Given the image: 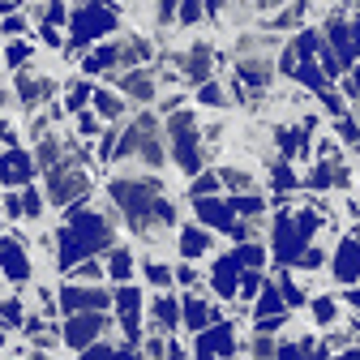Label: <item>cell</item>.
Here are the masks:
<instances>
[{
	"label": "cell",
	"mask_w": 360,
	"mask_h": 360,
	"mask_svg": "<svg viewBox=\"0 0 360 360\" xmlns=\"http://www.w3.org/2000/svg\"><path fill=\"white\" fill-rule=\"evenodd\" d=\"M108 210L116 214V228H124L138 245H159L167 232L180 228V206L163 176L150 172H116L108 180Z\"/></svg>",
	"instance_id": "cell-1"
},
{
	"label": "cell",
	"mask_w": 360,
	"mask_h": 360,
	"mask_svg": "<svg viewBox=\"0 0 360 360\" xmlns=\"http://www.w3.org/2000/svg\"><path fill=\"white\" fill-rule=\"evenodd\" d=\"M116 245V214L108 206H69L60 228L52 232V262L60 275H69L73 266L90 262V257H103Z\"/></svg>",
	"instance_id": "cell-2"
},
{
	"label": "cell",
	"mask_w": 360,
	"mask_h": 360,
	"mask_svg": "<svg viewBox=\"0 0 360 360\" xmlns=\"http://www.w3.org/2000/svg\"><path fill=\"white\" fill-rule=\"evenodd\" d=\"M108 167L120 172H159L167 167V142H163V120L155 108H142L138 116H129L116 129V142H112V159Z\"/></svg>",
	"instance_id": "cell-3"
},
{
	"label": "cell",
	"mask_w": 360,
	"mask_h": 360,
	"mask_svg": "<svg viewBox=\"0 0 360 360\" xmlns=\"http://www.w3.org/2000/svg\"><path fill=\"white\" fill-rule=\"evenodd\" d=\"M163 142H167V159L176 163V172L185 176V180H193L198 172H206L210 155H206V146H202V120H198L193 108H180V112L167 116Z\"/></svg>",
	"instance_id": "cell-4"
},
{
	"label": "cell",
	"mask_w": 360,
	"mask_h": 360,
	"mask_svg": "<svg viewBox=\"0 0 360 360\" xmlns=\"http://www.w3.org/2000/svg\"><path fill=\"white\" fill-rule=\"evenodd\" d=\"M120 22H124V9H112V5H69L65 60H82L95 43H103L108 34H116Z\"/></svg>",
	"instance_id": "cell-5"
},
{
	"label": "cell",
	"mask_w": 360,
	"mask_h": 360,
	"mask_svg": "<svg viewBox=\"0 0 360 360\" xmlns=\"http://www.w3.org/2000/svg\"><path fill=\"white\" fill-rule=\"evenodd\" d=\"M39 193H43V202L56 206V210L82 206V202L95 198V167H90V159H69V163H56L52 172H43Z\"/></svg>",
	"instance_id": "cell-6"
},
{
	"label": "cell",
	"mask_w": 360,
	"mask_h": 360,
	"mask_svg": "<svg viewBox=\"0 0 360 360\" xmlns=\"http://www.w3.org/2000/svg\"><path fill=\"white\" fill-rule=\"evenodd\" d=\"M112 326H120V343L138 347L142 335H146V288L138 283H124V288H112Z\"/></svg>",
	"instance_id": "cell-7"
},
{
	"label": "cell",
	"mask_w": 360,
	"mask_h": 360,
	"mask_svg": "<svg viewBox=\"0 0 360 360\" xmlns=\"http://www.w3.org/2000/svg\"><path fill=\"white\" fill-rule=\"evenodd\" d=\"M0 279L9 288H30L34 283V253L22 232H0Z\"/></svg>",
	"instance_id": "cell-8"
},
{
	"label": "cell",
	"mask_w": 360,
	"mask_h": 360,
	"mask_svg": "<svg viewBox=\"0 0 360 360\" xmlns=\"http://www.w3.org/2000/svg\"><path fill=\"white\" fill-rule=\"evenodd\" d=\"M240 352V326L236 318H219L214 326H206L202 335H193L189 360H236Z\"/></svg>",
	"instance_id": "cell-9"
},
{
	"label": "cell",
	"mask_w": 360,
	"mask_h": 360,
	"mask_svg": "<svg viewBox=\"0 0 360 360\" xmlns=\"http://www.w3.org/2000/svg\"><path fill=\"white\" fill-rule=\"evenodd\" d=\"M214 73H219V48L210 39H193L189 48H180L176 77L185 86H206V82H214Z\"/></svg>",
	"instance_id": "cell-10"
},
{
	"label": "cell",
	"mask_w": 360,
	"mask_h": 360,
	"mask_svg": "<svg viewBox=\"0 0 360 360\" xmlns=\"http://www.w3.org/2000/svg\"><path fill=\"white\" fill-rule=\"evenodd\" d=\"M9 90H13V103L22 108V112H43L52 99H56V90H60V82L56 77H48V73H39L34 65L30 69H22V73H13V82H9Z\"/></svg>",
	"instance_id": "cell-11"
},
{
	"label": "cell",
	"mask_w": 360,
	"mask_h": 360,
	"mask_svg": "<svg viewBox=\"0 0 360 360\" xmlns=\"http://www.w3.org/2000/svg\"><path fill=\"white\" fill-rule=\"evenodd\" d=\"M112 309V288L99 283H73L65 279L56 292V313L60 318H73V313H108Z\"/></svg>",
	"instance_id": "cell-12"
},
{
	"label": "cell",
	"mask_w": 360,
	"mask_h": 360,
	"mask_svg": "<svg viewBox=\"0 0 360 360\" xmlns=\"http://www.w3.org/2000/svg\"><path fill=\"white\" fill-rule=\"evenodd\" d=\"M112 330V313H73V318L60 322V343L69 352H86V347H95L103 343V335Z\"/></svg>",
	"instance_id": "cell-13"
},
{
	"label": "cell",
	"mask_w": 360,
	"mask_h": 360,
	"mask_svg": "<svg viewBox=\"0 0 360 360\" xmlns=\"http://www.w3.org/2000/svg\"><path fill=\"white\" fill-rule=\"evenodd\" d=\"M236 283H240V262L236 253H214L210 257V270H206V296L214 304H232L236 300Z\"/></svg>",
	"instance_id": "cell-14"
},
{
	"label": "cell",
	"mask_w": 360,
	"mask_h": 360,
	"mask_svg": "<svg viewBox=\"0 0 360 360\" xmlns=\"http://www.w3.org/2000/svg\"><path fill=\"white\" fill-rule=\"evenodd\" d=\"M146 330L150 335H163V339H176L180 335V296L176 292L146 296Z\"/></svg>",
	"instance_id": "cell-15"
},
{
	"label": "cell",
	"mask_w": 360,
	"mask_h": 360,
	"mask_svg": "<svg viewBox=\"0 0 360 360\" xmlns=\"http://www.w3.org/2000/svg\"><path fill=\"white\" fill-rule=\"evenodd\" d=\"M112 90L133 108L138 103V112L146 108V103H155V95H159V82H155V73H150V65L146 69H129V73H112Z\"/></svg>",
	"instance_id": "cell-16"
},
{
	"label": "cell",
	"mask_w": 360,
	"mask_h": 360,
	"mask_svg": "<svg viewBox=\"0 0 360 360\" xmlns=\"http://www.w3.org/2000/svg\"><path fill=\"white\" fill-rule=\"evenodd\" d=\"M219 318H223V313H219V304L206 292H185V296H180V330H185V335H202Z\"/></svg>",
	"instance_id": "cell-17"
},
{
	"label": "cell",
	"mask_w": 360,
	"mask_h": 360,
	"mask_svg": "<svg viewBox=\"0 0 360 360\" xmlns=\"http://www.w3.org/2000/svg\"><path fill=\"white\" fill-rule=\"evenodd\" d=\"M34 159L26 146H13V150H0V189L5 193H18L26 185H34Z\"/></svg>",
	"instance_id": "cell-18"
},
{
	"label": "cell",
	"mask_w": 360,
	"mask_h": 360,
	"mask_svg": "<svg viewBox=\"0 0 360 360\" xmlns=\"http://www.w3.org/2000/svg\"><path fill=\"white\" fill-rule=\"evenodd\" d=\"M214 232H206V228H198V223L189 219V223H180L176 228V253H180V262H202V257H214Z\"/></svg>",
	"instance_id": "cell-19"
},
{
	"label": "cell",
	"mask_w": 360,
	"mask_h": 360,
	"mask_svg": "<svg viewBox=\"0 0 360 360\" xmlns=\"http://www.w3.org/2000/svg\"><path fill=\"white\" fill-rule=\"evenodd\" d=\"M326 266H330V279H335L339 288H356V283H360V245H356L352 236H339V245H335V253L326 257Z\"/></svg>",
	"instance_id": "cell-20"
},
{
	"label": "cell",
	"mask_w": 360,
	"mask_h": 360,
	"mask_svg": "<svg viewBox=\"0 0 360 360\" xmlns=\"http://www.w3.org/2000/svg\"><path fill=\"white\" fill-rule=\"evenodd\" d=\"M214 176H219V193H223V198H249V193H262L257 172L245 167V163H219Z\"/></svg>",
	"instance_id": "cell-21"
},
{
	"label": "cell",
	"mask_w": 360,
	"mask_h": 360,
	"mask_svg": "<svg viewBox=\"0 0 360 360\" xmlns=\"http://www.w3.org/2000/svg\"><path fill=\"white\" fill-rule=\"evenodd\" d=\"M103 279L112 283V288H124V283H133L138 279V253H133V245H112L108 253H103Z\"/></svg>",
	"instance_id": "cell-22"
},
{
	"label": "cell",
	"mask_w": 360,
	"mask_h": 360,
	"mask_svg": "<svg viewBox=\"0 0 360 360\" xmlns=\"http://www.w3.org/2000/svg\"><path fill=\"white\" fill-rule=\"evenodd\" d=\"M304 304H309V322H313V330H322V335H330V330L343 322V304H339L335 292H322V296L313 292Z\"/></svg>",
	"instance_id": "cell-23"
},
{
	"label": "cell",
	"mask_w": 360,
	"mask_h": 360,
	"mask_svg": "<svg viewBox=\"0 0 360 360\" xmlns=\"http://www.w3.org/2000/svg\"><path fill=\"white\" fill-rule=\"evenodd\" d=\"M90 108H95V116H99L103 129H116V124L129 120V103L116 95L112 86H95V95H90Z\"/></svg>",
	"instance_id": "cell-24"
},
{
	"label": "cell",
	"mask_w": 360,
	"mask_h": 360,
	"mask_svg": "<svg viewBox=\"0 0 360 360\" xmlns=\"http://www.w3.org/2000/svg\"><path fill=\"white\" fill-rule=\"evenodd\" d=\"M266 185H270V193H275V202H288L292 193H300V172H296V163L270 159V167H266Z\"/></svg>",
	"instance_id": "cell-25"
},
{
	"label": "cell",
	"mask_w": 360,
	"mask_h": 360,
	"mask_svg": "<svg viewBox=\"0 0 360 360\" xmlns=\"http://www.w3.org/2000/svg\"><path fill=\"white\" fill-rule=\"evenodd\" d=\"M90 95H95V86L86 77H69L60 86V112L65 116H77V112H90Z\"/></svg>",
	"instance_id": "cell-26"
},
{
	"label": "cell",
	"mask_w": 360,
	"mask_h": 360,
	"mask_svg": "<svg viewBox=\"0 0 360 360\" xmlns=\"http://www.w3.org/2000/svg\"><path fill=\"white\" fill-rule=\"evenodd\" d=\"M138 270H142V283H146V292H150V296H155V292H176V288H172V262H163V257H150V253H146Z\"/></svg>",
	"instance_id": "cell-27"
},
{
	"label": "cell",
	"mask_w": 360,
	"mask_h": 360,
	"mask_svg": "<svg viewBox=\"0 0 360 360\" xmlns=\"http://www.w3.org/2000/svg\"><path fill=\"white\" fill-rule=\"evenodd\" d=\"M34 39H13V43H5V48H0V56H5V65L13 69V73H22V69H30L34 65Z\"/></svg>",
	"instance_id": "cell-28"
},
{
	"label": "cell",
	"mask_w": 360,
	"mask_h": 360,
	"mask_svg": "<svg viewBox=\"0 0 360 360\" xmlns=\"http://www.w3.org/2000/svg\"><path fill=\"white\" fill-rule=\"evenodd\" d=\"M26 313H30L26 296H0V330H22Z\"/></svg>",
	"instance_id": "cell-29"
},
{
	"label": "cell",
	"mask_w": 360,
	"mask_h": 360,
	"mask_svg": "<svg viewBox=\"0 0 360 360\" xmlns=\"http://www.w3.org/2000/svg\"><path fill=\"white\" fill-rule=\"evenodd\" d=\"M232 253H236L240 270H262V275H266V266H270V253H266V245H262V240H245V245H236Z\"/></svg>",
	"instance_id": "cell-30"
},
{
	"label": "cell",
	"mask_w": 360,
	"mask_h": 360,
	"mask_svg": "<svg viewBox=\"0 0 360 360\" xmlns=\"http://www.w3.org/2000/svg\"><path fill=\"white\" fill-rule=\"evenodd\" d=\"M198 103L206 108V112H223L232 103V95H228V86H223L219 77L214 82H206V86H198Z\"/></svg>",
	"instance_id": "cell-31"
},
{
	"label": "cell",
	"mask_w": 360,
	"mask_h": 360,
	"mask_svg": "<svg viewBox=\"0 0 360 360\" xmlns=\"http://www.w3.org/2000/svg\"><path fill=\"white\" fill-rule=\"evenodd\" d=\"M185 193H189V202H198V198H219V176H214V167H206V172H198L193 180H185Z\"/></svg>",
	"instance_id": "cell-32"
},
{
	"label": "cell",
	"mask_w": 360,
	"mask_h": 360,
	"mask_svg": "<svg viewBox=\"0 0 360 360\" xmlns=\"http://www.w3.org/2000/svg\"><path fill=\"white\" fill-rule=\"evenodd\" d=\"M322 266H326V249H322V245H309V249L292 262V275H300V279H304V275H318Z\"/></svg>",
	"instance_id": "cell-33"
},
{
	"label": "cell",
	"mask_w": 360,
	"mask_h": 360,
	"mask_svg": "<svg viewBox=\"0 0 360 360\" xmlns=\"http://www.w3.org/2000/svg\"><path fill=\"white\" fill-rule=\"evenodd\" d=\"M172 288H180V292H202L198 266H189V262H172Z\"/></svg>",
	"instance_id": "cell-34"
},
{
	"label": "cell",
	"mask_w": 360,
	"mask_h": 360,
	"mask_svg": "<svg viewBox=\"0 0 360 360\" xmlns=\"http://www.w3.org/2000/svg\"><path fill=\"white\" fill-rule=\"evenodd\" d=\"M69 279H73V283H99V279H103V257H90V262L73 266Z\"/></svg>",
	"instance_id": "cell-35"
},
{
	"label": "cell",
	"mask_w": 360,
	"mask_h": 360,
	"mask_svg": "<svg viewBox=\"0 0 360 360\" xmlns=\"http://www.w3.org/2000/svg\"><path fill=\"white\" fill-rule=\"evenodd\" d=\"M335 133L343 138V150H347V155H360V129L352 124V116H339V120H335Z\"/></svg>",
	"instance_id": "cell-36"
},
{
	"label": "cell",
	"mask_w": 360,
	"mask_h": 360,
	"mask_svg": "<svg viewBox=\"0 0 360 360\" xmlns=\"http://www.w3.org/2000/svg\"><path fill=\"white\" fill-rule=\"evenodd\" d=\"M313 99H318V103H322V112H326V116H335V120H339V116H347V103H343V95H339L335 86H326L322 95H313Z\"/></svg>",
	"instance_id": "cell-37"
},
{
	"label": "cell",
	"mask_w": 360,
	"mask_h": 360,
	"mask_svg": "<svg viewBox=\"0 0 360 360\" xmlns=\"http://www.w3.org/2000/svg\"><path fill=\"white\" fill-rule=\"evenodd\" d=\"M0 219L13 223V228L22 223V198L18 193H0Z\"/></svg>",
	"instance_id": "cell-38"
},
{
	"label": "cell",
	"mask_w": 360,
	"mask_h": 360,
	"mask_svg": "<svg viewBox=\"0 0 360 360\" xmlns=\"http://www.w3.org/2000/svg\"><path fill=\"white\" fill-rule=\"evenodd\" d=\"M339 86H343V103H347V99L360 103V65H352V69L339 77Z\"/></svg>",
	"instance_id": "cell-39"
},
{
	"label": "cell",
	"mask_w": 360,
	"mask_h": 360,
	"mask_svg": "<svg viewBox=\"0 0 360 360\" xmlns=\"http://www.w3.org/2000/svg\"><path fill=\"white\" fill-rule=\"evenodd\" d=\"M275 360H309V356H304V347H300L296 339H279V352H275Z\"/></svg>",
	"instance_id": "cell-40"
},
{
	"label": "cell",
	"mask_w": 360,
	"mask_h": 360,
	"mask_svg": "<svg viewBox=\"0 0 360 360\" xmlns=\"http://www.w3.org/2000/svg\"><path fill=\"white\" fill-rule=\"evenodd\" d=\"M112 352H116V343H95V347L77 352V360H112Z\"/></svg>",
	"instance_id": "cell-41"
},
{
	"label": "cell",
	"mask_w": 360,
	"mask_h": 360,
	"mask_svg": "<svg viewBox=\"0 0 360 360\" xmlns=\"http://www.w3.org/2000/svg\"><path fill=\"white\" fill-rule=\"evenodd\" d=\"M339 304H343V309H352V318H356V313H360V283H356V288H343Z\"/></svg>",
	"instance_id": "cell-42"
},
{
	"label": "cell",
	"mask_w": 360,
	"mask_h": 360,
	"mask_svg": "<svg viewBox=\"0 0 360 360\" xmlns=\"http://www.w3.org/2000/svg\"><path fill=\"white\" fill-rule=\"evenodd\" d=\"M112 360H146L138 347H129V343H116V352H112Z\"/></svg>",
	"instance_id": "cell-43"
},
{
	"label": "cell",
	"mask_w": 360,
	"mask_h": 360,
	"mask_svg": "<svg viewBox=\"0 0 360 360\" xmlns=\"http://www.w3.org/2000/svg\"><path fill=\"white\" fill-rule=\"evenodd\" d=\"M9 108H13V90L9 82H0V116H9Z\"/></svg>",
	"instance_id": "cell-44"
},
{
	"label": "cell",
	"mask_w": 360,
	"mask_h": 360,
	"mask_svg": "<svg viewBox=\"0 0 360 360\" xmlns=\"http://www.w3.org/2000/svg\"><path fill=\"white\" fill-rule=\"evenodd\" d=\"M347 116H352V124L360 129V103H352V112H347Z\"/></svg>",
	"instance_id": "cell-45"
},
{
	"label": "cell",
	"mask_w": 360,
	"mask_h": 360,
	"mask_svg": "<svg viewBox=\"0 0 360 360\" xmlns=\"http://www.w3.org/2000/svg\"><path fill=\"white\" fill-rule=\"evenodd\" d=\"M9 347V330H0V352H5Z\"/></svg>",
	"instance_id": "cell-46"
},
{
	"label": "cell",
	"mask_w": 360,
	"mask_h": 360,
	"mask_svg": "<svg viewBox=\"0 0 360 360\" xmlns=\"http://www.w3.org/2000/svg\"><path fill=\"white\" fill-rule=\"evenodd\" d=\"M5 228H9V223H5V219H0V232H5Z\"/></svg>",
	"instance_id": "cell-47"
}]
</instances>
